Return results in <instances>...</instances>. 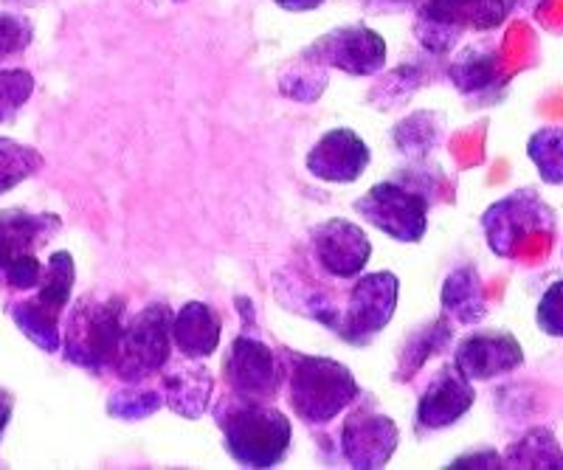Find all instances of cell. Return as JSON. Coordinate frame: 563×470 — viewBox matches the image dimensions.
<instances>
[{
    "mask_svg": "<svg viewBox=\"0 0 563 470\" xmlns=\"http://www.w3.org/2000/svg\"><path fill=\"white\" fill-rule=\"evenodd\" d=\"M124 299L122 296H85L70 310L68 327L63 335L65 361L88 372L113 369L119 344L124 335Z\"/></svg>",
    "mask_w": 563,
    "mask_h": 470,
    "instance_id": "cell-1",
    "label": "cell"
},
{
    "mask_svg": "<svg viewBox=\"0 0 563 470\" xmlns=\"http://www.w3.org/2000/svg\"><path fill=\"white\" fill-rule=\"evenodd\" d=\"M288 392L296 417L310 425H324L358 398V383L355 374L333 358L296 355Z\"/></svg>",
    "mask_w": 563,
    "mask_h": 470,
    "instance_id": "cell-2",
    "label": "cell"
},
{
    "mask_svg": "<svg viewBox=\"0 0 563 470\" xmlns=\"http://www.w3.org/2000/svg\"><path fill=\"white\" fill-rule=\"evenodd\" d=\"M510 12L507 0H420L415 34L434 57H445L460 46L465 32H493Z\"/></svg>",
    "mask_w": 563,
    "mask_h": 470,
    "instance_id": "cell-3",
    "label": "cell"
},
{
    "mask_svg": "<svg viewBox=\"0 0 563 470\" xmlns=\"http://www.w3.org/2000/svg\"><path fill=\"white\" fill-rule=\"evenodd\" d=\"M225 448L245 468H274L290 448V419L265 403H243L220 419Z\"/></svg>",
    "mask_w": 563,
    "mask_h": 470,
    "instance_id": "cell-4",
    "label": "cell"
},
{
    "mask_svg": "<svg viewBox=\"0 0 563 470\" xmlns=\"http://www.w3.org/2000/svg\"><path fill=\"white\" fill-rule=\"evenodd\" d=\"M173 316L175 313L167 304H150L133 322L124 324L113 363L115 378L124 383H139L167 367L173 352Z\"/></svg>",
    "mask_w": 563,
    "mask_h": 470,
    "instance_id": "cell-5",
    "label": "cell"
},
{
    "mask_svg": "<svg viewBox=\"0 0 563 470\" xmlns=\"http://www.w3.org/2000/svg\"><path fill=\"white\" fill-rule=\"evenodd\" d=\"M429 206L431 198L400 181L375 183L364 198L355 200V212L397 243H420L426 237Z\"/></svg>",
    "mask_w": 563,
    "mask_h": 470,
    "instance_id": "cell-6",
    "label": "cell"
},
{
    "mask_svg": "<svg viewBox=\"0 0 563 470\" xmlns=\"http://www.w3.org/2000/svg\"><path fill=\"white\" fill-rule=\"evenodd\" d=\"M482 228L487 234V245L496 257L512 259L519 254V245L527 234H552L555 232V212L538 198L532 189H521L507 198L496 200L482 214Z\"/></svg>",
    "mask_w": 563,
    "mask_h": 470,
    "instance_id": "cell-7",
    "label": "cell"
},
{
    "mask_svg": "<svg viewBox=\"0 0 563 470\" xmlns=\"http://www.w3.org/2000/svg\"><path fill=\"white\" fill-rule=\"evenodd\" d=\"M301 57L313 59L321 68H339L350 77H375L386 65V40L375 29L352 23L321 34Z\"/></svg>",
    "mask_w": 563,
    "mask_h": 470,
    "instance_id": "cell-8",
    "label": "cell"
},
{
    "mask_svg": "<svg viewBox=\"0 0 563 470\" xmlns=\"http://www.w3.org/2000/svg\"><path fill=\"white\" fill-rule=\"evenodd\" d=\"M223 374L234 400H243V403H265L282 387L279 358L268 344L254 335L234 338L223 361Z\"/></svg>",
    "mask_w": 563,
    "mask_h": 470,
    "instance_id": "cell-9",
    "label": "cell"
},
{
    "mask_svg": "<svg viewBox=\"0 0 563 470\" xmlns=\"http://www.w3.org/2000/svg\"><path fill=\"white\" fill-rule=\"evenodd\" d=\"M400 282L395 273L378 271L366 273L358 284L350 290V304L335 329L352 344H366L395 318Z\"/></svg>",
    "mask_w": 563,
    "mask_h": 470,
    "instance_id": "cell-10",
    "label": "cell"
},
{
    "mask_svg": "<svg viewBox=\"0 0 563 470\" xmlns=\"http://www.w3.org/2000/svg\"><path fill=\"white\" fill-rule=\"evenodd\" d=\"M400 443V432H397L395 419L386 414L372 412V409H358L350 414L341 432V448L352 468L358 470H375L384 468L397 451Z\"/></svg>",
    "mask_w": 563,
    "mask_h": 470,
    "instance_id": "cell-11",
    "label": "cell"
},
{
    "mask_svg": "<svg viewBox=\"0 0 563 470\" xmlns=\"http://www.w3.org/2000/svg\"><path fill=\"white\" fill-rule=\"evenodd\" d=\"M525 363V349L519 338L505 329H479L462 338L454 352V367L467 380H493L512 372Z\"/></svg>",
    "mask_w": 563,
    "mask_h": 470,
    "instance_id": "cell-12",
    "label": "cell"
},
{
    "mask_svg": "<svg viewBox=\"0 0 563 470\" xmlns=\"http://www.w3.org/2000/svg\"><path fill=\"white\" fill-rule=\"evenodd\" d=\"M313 248L321 268L335 279L358 277L372 257V243L364 228L344 217L327 220L316 226Z\"/></svg>",
    "mask_w": 563,
    "mask_h": 470,
    "instance_id": "cell-13",
    "label": "cell"
},
{
    "mask_svg": "<svg viewBox=\"0 0 563 470\" xmlns=\"http://www.w3.org/2000/svg\"><path fill=\"white\" fill-rule=\"evenodd\" d=\"M369 147L358 133L350 127H335L316 142L308 153V172L327 183H352L358 181L364 169L369 167Z\"/></svg>",
    "mask_w": 563,
    "mask_h": 470,
    "instance_id": "cell-14",
    "label": "cell"
},
{
    "mask_svg": "<svg viewBox=\"0 0 563 470\" xmlns=\"http://www.w3.org/2000/svg\"><path fill=\"white\" fill-rule=\"evenodd\" d=\"M474 387L456 367H442L417 403V423L429 432L449 428L474 406Z\"/></svg>",
    "mask_w": 563,
    "mask_h": 470,
    "instance_id": "cell-15",
    "label": "cell"
},
{
    "mask_svg": "<svg viewBox=\"0 0 563 470\" xmlns=\"http://www.w3.org/2000/svg\"><path fill=\"white\" fill-rule=\"evenodd\" d=\"M164 369V403L186 419L203 417L214 398V374L200 363H167Z\"/></svg>",
    "mask_w": 563,
    "mask_h": 470,
    "instance_id": "cell-16",
    "label": "cell"
},
{
    "mask_svg": "<svg viewBox=\"0 0 563 470\" xmlns=\"http://www.w3.org/2000/svg\"><path fill=\"white\" fill-rule=\"evenodd\" d=\"M57 232V214H29L23 209L0 212V271L23 254H37Z\"/></svg>",
    "mask_w": 563,
    "mask_h": 470,
    "instance_id": "cell-17",
    "label": "cell"
},
{
    "mask_svg": "<svg viewBox=\"0 0 563 470\" xmlns=\"http://www.w3.org/2000/svg\"><path fill=\"white\" fill-rule=\"evenodd\" d=\"M220 316L203 302H189L173 316V344L189 361H203L220 344Z\"/></svg>",
    "mask_w": 563,
    "mask_h": 470,
    "instance_id": "cell-18",
    "label": "cell"
},
{
    "mask_svg": "<svg viewBox=\"0 0 563 470\" xmlns=\"http://www.w3.org/2000/svg\"><path fill=\"white\" fill-rule=\"evenodd\" d=\"M442 310L456 324H479L487 316V299L482 290L479 271L474 265H462L442 282Z\"/></svg>",
    "mask_w": 563,
    "mask_h": 470,
    "instance_id": "cell-19",
    "label": "cell"
},
{
    "mask_svg": "<svg viewBox=\"0 0 563 470\" xmlns=\"http://www.w3.org/2000/svg\"><path fill=\"white\" fill-rule=\"evenodd\" d=\"M9 316L18 324L20 333L26 335L32 344H37L43 352H59V347H63V333H59V316H63V310L48 307V304H43L40 299H29V302L12 304V307H9Z\"/></svg>",
    "mask_w": 563,
    "mask_h": 470,
    "instance_id": "cell-20",
    "label": "cell"
},
{
    "mask_svg": "<svg viewBox=\"0 0 563 470\" xmlns=\"http://www.w3.org/2000/svg\"><path fill=\"white\" fill-rule=\"evenodd\" d=\"M499 77V54L490 46H467L454 63L449 65V79L456 91L479 93L490 88Z\"/></svg>",
    "mask_w": 563,
    "mask_h": 470,
    "instance_id": "cell-21",
    "label": "cell"
},
{
    "mask_svg": "<svg viewBox=\"0 0 563 470\" xmlns=\"http://www.w3.org/2000/svg\"><path fill=\"white\" fill-rule=\"evenodd\" d=\"M505 468L530 470H563V451L552 432L532 428L519 443H512L505 454Z\"/></svg>",
    "mask_w": 563,
    "mask_h": 470,
    "instance_id": "cell-22",
    "label": "cell"
},
{
    "mask_svg": "<svg viewBox=\"0 0 563 470\" xmlns=\"http://www.w3.org/2000/svg\"><path fill=\"white\" fill-rule=\"evenodd\" d=\"M449 342H451L449 316L434 318L431 324H426V327L417 329L409 342H406L404 352H400V361H397V378L409 380L411 374L422 367V363L429 361L431 355L442 352V349L449 347Z\"/></svg>",
    "mask_w": 563,
    "mask_h": 470,
    "instance_id": "cell-23",
    "label": "cell"
},
{
    "mask_svg": "<svg viewBox=\"0 0 563 470\" xmlns=\"http://www.w3.org/2000/svg\"><path fill=\"white\" fill-rule=\"evenodd\" d=\"M391 138H395L400 153L420 161V158H426L440 144L442 119L437 113H431V110H420V113H415V116L404 119V122L397 124Z\"/></svg>",
    "mask_w": 563,
    "mask_h": 470,
    "instance_id": "cell-24",
    "label": "cell"
},
{
    "mask_svg": "<svg viewBox=\"0 0 563 470\" xmlns=\"http://www.w3.org/2000/svg\"><path fill=\"white\" fill-rule=\"evenodd\" d=\"M40 169H43V155L37 149L12 138H0V194L29 181Z\"/></svg>",
    "mask_w": 563,
    "mask_h": 470,
    "instance_id": "cell-25",
    "label": "cell"
},
{
    "mask_svg": "<svg viewBox=\"0 0 563 470\" xmlns=\"http://www.w3.org/2000/svg\"><path fill=\"white\" fill-rule=\"evenodd\" d=\"M74 277H77L74 257L68 251H54L48 265H45L34 299H40V302L54 310H65V304L70 302V293H74Z\"/></svg>",
    "mask_w": 563,
    "mask_h": 470,
    "instance_id": "cell-26",
    "label": "cell"
},
{
    "mask_svg": "<svg viewBox=\"0 0 563 470\" xmlns=\"http://www.w3.org/2000/svg\"><path fill=\"white\" fill-rule=\"evenodd\" d=\"M527 155L547 183H563V127H541L527 142Z\"/></svg>",
    "mask_w": 563,
    "mask_h": 470,
    "instance_id": "cell-27",
    "label": "cell"
},
{
    "mask_svg": "<svg viewBox=\"0 0 563 470\" xmlns=\"http://www.w3.org/2000/svg\"><path fill=\"white\" fill-rule=\"evenodd\" d=\"M327 88V68H321L313 59L301 57L299 63L290 65L288 71L282 74L279 91L296 102H316Z\"/></svg>",
    "mask_w": 563,
    "mask_h": 470,
    "instance_id": "cell-28",
    "label": "cell"
},
{
    "mask_svg": "<svg viewBox=\"0 0 563 470\" xmlns=\"http://www.w3.org/2000/svg\"><path fill=\"white\" fill-rule=\"evenodd\" d=\"M164 406V394L158 389H124V392L110 394L108 400V414L115 419H147Z\"/></svg>",
    "mask_w": 563,
    "mask_h": 470,
    "instance_id": "cell-29",
    "label": "cell"
},
{
    "mask_svg": "<svg viewBox=\"0 0 563 470\" xmlns=\"http://www.w3.org/2000/svg\"><path fill=\"white\" fill-rule=\"evenodd\" d=\"M32 93L34 77L26 68H3L0 71V124L18 116Z\"/></svg>",
    "mask_w": 563,
    "mask_h": 470,
    "instance_id": "cell-30",
    "label": "cell"
},
{
    "mask_svg": "<svg viewBox=\"0 0 563 470\" xmlns=\"http://www.w3.org/2000/svg\"><path fill=\"white\" fill-rule=\"evenodd\" d=\"M34 40V26L26 14L0 12V63L26 52Z\"/></svg>",
    "mask_w": 563,
    "mask_h": 470,
    "instance_id": "cell-31",
    "label": "cell"
},
{
    "mask_svg": "<svg viewBox=\"0 0 563 470\" xmlns=\"http://www.w3.org/2000/svg\"><path fill=\"white\" fill-rule=\"evenodd\" d=\"M538 327L547 335L563 338V279L552 284L538 302Z\"/></svg>",
    "mask_w": 563,
    "mask_h": 470,
    "instance_id": "cell-32",
    "label": "cell"
},
{
    "mask_svg": "<svg viewBox=\"0 0 563 470\" xmlns=\"http://www.w3.org/2000/svg\"><path fill=\"white\" fill-rule=\"evenodd\" d=\"M45 265L40 262L37 254H23V257L12 259V262L3 268L7 273V284L14 290H32L37 288L40 279H43Z\"/></svg>",
    "mask_w": 563,
    "mask_h": 470,
    "instance_id": "cell-33",
    "label": "cell"
},
{
    "mask_svg": "<svg viewBox=\"0 0 563 470\" xmlns=\"http://www.w3.org/2000/svg\"><path fill=\"white\" fill-rule=\"evenodd\" d=\"M449 468H505V457H499L496 451H476L454 459Z\"/></svg>",
    "mask_w": 563,
    "mask_h": 470,
    "instance_id": "cell-34",
    "label": "cell"
},
{
    "mask_svg": "<svg viewBox=\"0 0 563 470\" xmlns=\"http://www.w3.org/2000/svg\"><path fill=\"white\" fill-rule=\"evenodd\" d=\"M364 7L369 12L389 14V12H404V9H417L420 0H364Z\"/></svg>",
    "mask_w": 563,
    "mask_h": 470,
    "instance_id": "cell-35",
    "label": "cell"
},
{
    "mask_svg": "<svg viewBox=\"0 0 563 470\" xmlns=\"http://www.w3.org/2000/svg\"><path fill=\"white\" fill-rule=\"evenodd\" d=\"M282 12H313L324 0H274Z\"/></svg>",
    "mask_w": 563,
    "mask_h": 470,
    "instance_id": "cell-36",
    "label": "cell"
},
{
    "mask_svg": "<svg viewBox=\"0 0 563 470\" xmlns=\"http://www.w3.org/2000/svg\"><path fill=\"white\" fill-rule=\"evenodd\" d=\"M9 419H12V398L0 389V439H3V434H7Z\"/></svg>",
    "mask_w": 563,
    "mask_h": 470,
    "instance_id": "cell-37",
    "label": "cell"
},
{
    "mask_svg": "<svg viewBox=\"0 0 563 470\" xmlns=\"http://www.w3.org/2000/svg\"><path fill=\"white\" fill-rule=\"evenodd\" d=\"M0 3H9V7H12V3L14 7H32L34 0H0Z\"/></svg>",
    "mask_w": 563,
    "mask_h": 470,
    "instance_id": "cell-38",
    "label": "cell"
}]
</instances>
